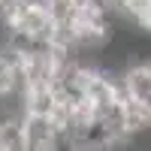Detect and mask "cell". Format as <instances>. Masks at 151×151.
Returning <instances> with one entry per match:
<instances>
[{
    "label": "cell",
    "instance_id": "2",
    "mask_svg": "<svg viewBox=\"0 0 151 151\" xmlns=\"http://www.w3.org/2000/svg\"><path fill=\"white\" fill-rule=\"evenodd\" d=\"M12 88H15V67L9 58L0 55V94H9Z\"/></svg>",
    "mask_w": 151,
    "mask_h": 151
},
{
    "label": "cell",
    "instance_id": "1",
    "mask_svg": "<svg viewBox=\"0 0 151 151\" xmlns=\"http://www.w3.org/2000/svg\"><path fill=\"white\" fill-rule=\"evenodd\" d=\"M121 100L151 106V67L148 60H133L121 70Z\"/></svg>",
    "mask_w": 151,
    "mask_h": 151
}]
</instances>
